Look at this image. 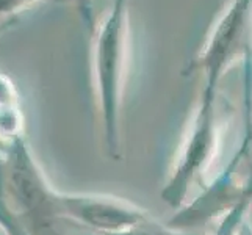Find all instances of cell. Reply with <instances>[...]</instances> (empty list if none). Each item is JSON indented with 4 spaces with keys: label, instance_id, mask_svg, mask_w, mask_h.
Returning <instances> with one entry per match:
<instances>
[{
    "label": "cell",
    "instance_id": "obj_4",
    "mask_svg": "<svg viewBox=\"0 0 252 235\" xmlns=\"http://www.w3.org/2000/svg\"><path fill=\"white\" fill-rule=\"evenodd\" d=\"M252 57V0H230L213 24L199 54L191 60L184 75L201 74L204 88L218 91L229 69L245 62L249 71Z\"/></svg>",
    "mask_w": 252,
    "mask_h": 235
},
{
    "label": "cell",
    "instance_id": "obj_7",
    "mask_svg": "<svg viewBox=\"0 0 252 235\" xmlns=\"http://www.w3.org/2000/svg\"><path fill=\"white\" fill-rule=\"evenodd\" d=\"M24 113L16 83L0 72V149L25 136Z\"/></svg>",
    "mask_w": 252,
    "mask_h": 235
},
{
    "label": "cell",
    "instance_id": "obj_9",
    "mask_svg": "<svg viewBox=\"0 0 252 235\" xmlns=\"http://www.w3.org/2000/svg\"><path fill=\"white\" fill-rule=\"evenodd\" d=\"M111 235H197V234L171 228L168 223H160L147 215L144 220L133 224L132 228H128L123 232H118V234H111Z\"/></svg>",
    "mask_w": 252,
    "mask_h": 235
},
{
    "label": "cell",
    "instance_id": "obj_3",
    "mask_svg": "<svg viewBox=\"0 0 252 235\" xmlns=\"http://www.w3.org/2000/svg\"><path fill=\"white\" fill-rule=\"evenodd\" d=\"M222 121L218 111V91L202 88L182 149L161 190V199L172 208L187 204L191 185L202 182L220 149Z\"/></svg>",
    "mask_w": 252,
    "mask_h": 235
},
{
    "label": "cell",
    "instance_id": "obj_14",
    "mask_svg": "<svg viewBox=\"0 0 252 235\" xmlns=\"http://www.w3.org/2000/svg\"><path fill=\"white\" fill-rule=\"evenodd\" d=\"M0 152H2V149H0Z\"/></svg>",
    "mask_w": 252,
    "mask_h": 235
},
{
    "label": "cell",
    "instance_id": "obj_5",
    "mask_svg": "<svg viewBox=\"0 0 252 235\" xmlns=\"http://www.w3.org/2000/svg\"><path fill=\"white\" fill-rule=\"evenodd\" d=\"M60 208L66 221L85 226L99 235L123 232L149 215L127 199L97 193L60 191Z\"/></svg>",
    "mask_w": 252,
    "mask_h": 235
},
{
    "label": "cell",
    "instance_id": "obj_6",
    "mask_svg": "<svg viewBox=\"0 0 252 235\" xmlns=\"http://www.w3.org/2000/svg\"><path fill=\"white\" fill-rule=\"evenodd\" d=\"M251 147L240 144L237 152L232 155L221 172H218L210 184H205L202 193L191 202H187L179 212L168 221L171 228L189 231L197 226L210 223L212 220L221 218L235 205L246 188V179L241 182L237 180V171L240 163L248 157Z\"/></svg>",
    "mask_w": 252,
    "mask_h": 235
},
{
    "label": "cell",
    "instance_id": "obj_10",
    "mask_svg": "<svg viewBox=\"0 0 252 235\" xmlns=\"http://www.w3.org/2000/svg\"><path fill=\"white\" fill-rule=\"evenodd\" d=\"M54 2L55 3L72 5L77 10V13H79L82 24L93 33V30L95 27V22H94V0H54Z\"/></svg>",
    "mask_w": 252,
    "mask_h": 235
},
{
    "label": "cell",
    "instance_id": "obj_12",
    "mask_svg": "<svg viewBox=\"0 0 252 235\" xmlns=\"http://www.w3.org/2000/svg\"><path fill=\"white\" fill-rule=\"evenodd\" d=\"M238 235H252V226L248 223V220L243 224V228L240 229V234Z\"/></svg>",
    "mask_w": 252,
    "mask_h": 235
},
{
    "label": "cell",
    "instance_id": "obj_13",
    "mask_svg": "<svg viewBox=\"0 0 252 235\" xmlns=\"http://www.w3.org/2000/svg\"><path fill=\"white\" fill-rule=\"evenodd\" d=\"M245 136H246V138H249V140L252 141V129H251V136H249V135H245Z\"/></svg>",
    "mask_w": 252,
    "mask_h": 235
},
{
    "label": "cell",
    "instance_id": "obj_11",
    "mask_svg": "<svg viewBox=\"0 0 252 235\" xmlns=\"http://www.w3.org/2000/svg\"><path fill=\"white\" fill-rule=\"evenodd\" d=\"M41 2H54V0H0V19L10 21L29 6Z\"/></svg>",
    "mask_w": 252,
    "mask_h": 235
},
{
    "label": "cell",
    "instance_id": "obj_1",
    "mask_svg": "<svg viewBox=\"0 0 252 235\" xmlns=\"http://www.w3.org/2000/svg\"><path fill=\"white\" fill-rule=\"evenodd\" d=\"M91 67L103 141L111 159L121 152V108L130 57L128 0H113L93 30Z\"/></svg>",
    "mask_w": 252,
    "mask_h": 235
},
{
    "label": "cell",
    "instance_id": "obj_8",
    "mask_svg": "<svg viewBox=\"0 0 252 235\" xmlns=\"http://www.w3.org/2000/svg\"><path fill=\"white\" fill-rule=\"evenodd\" d=\"M252 207V167L246 176V188L240 201L229 212H225L216 223L210 235H238L243 224L248 220V213Z\"/></svg>",
    "mask_w": 252,
    "mask_h": 235
},
{
    "label": "cell",
    "instance_id": "obj_2",
    "mask_svg": "<svg viewBox=\"0 0 252 235\" xmlns=\"http://www.w3.org/2000/svg\"><path fill=\"white\" fill-rule=\"evenodd\" d=\"M0 201L30 235H67L60 208V191L47 180L27 138L0 155Z\"/></svg>",
    "mask_w": 252,
    "mask_h": 235
}]
</instances>
